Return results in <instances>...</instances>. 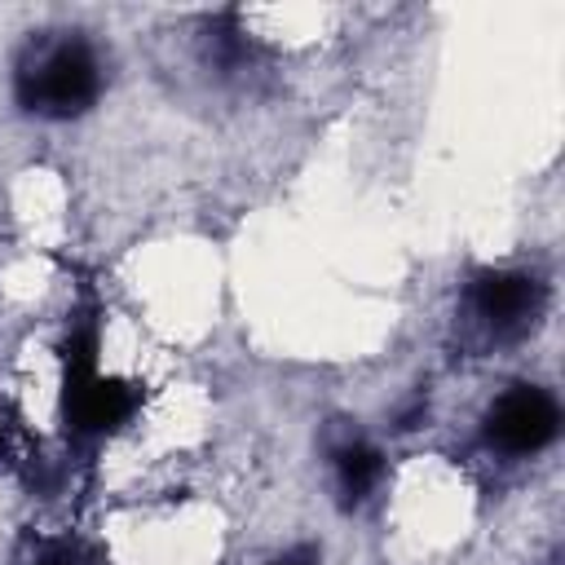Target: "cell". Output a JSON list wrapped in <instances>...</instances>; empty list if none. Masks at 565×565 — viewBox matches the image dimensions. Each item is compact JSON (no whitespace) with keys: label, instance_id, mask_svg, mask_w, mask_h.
Returning <instances> with one entry per match:
<instances>
[{"label":"cell","instance_id":"1","mask_svg":"<svg viewBox=\"0 0 565 565\" xmlns=\"http://www.w3.org/2000/svg\"><path fill=\"white\" fill-rule=\"evenodd\" d=\"M102 88V71H97V57L88 44L79 40H62V44H49L40 57H31L22 71H18V102L35 115H53V119H66V115H79L93 106Z\"/></svg>","mask_w":565,"mask_h":565},{"label":"cell","instance_id":"2","mask_svg":"<svg viewBox=\"0 0 565 565\" xmlns=\"http://www.w3.org/2000/svg\"><path fill=\"white\" fill-rule=\"evenodd\" d=\"M66 419L75 433H110L137 411V388L102 375L97 366V331L79 327L66 340Z\"/></svg>","mask_w":565,"mask_h":565},{"label":"cell","instance_id":"3","mask_svg":"<svg viewBox=\"0 0 565 565\" xmlns=\"http://www.w3.org/2000/svg\"><path fill=\"white\" fill-rule=\"evenodd\" d=\"M561 428V411L556 397L534 388V384H512L486 415V437L490 446L508 450V455H530L539 446H547Z\"/></svg>","mask_w":565,"mask_h":565},{"label":"cell","instance_id":"4","mask_svg":"<svg viewBox=\"0 0 565 565\" xmlns=\"http://www.w3.org/2000/svg\"><path fill=\"white\" fill-rule=\"evenodd\" d=\"M543 305V287L534 274H516V269H486L472 282V309L494 327V331H516L525 322L539 318Z\"/></svg>","mask_w":565,"mask_h":565},{"label":"cell","instance_id":"5","mask_svg":"<svg viewBox=\"0 0 565 565\" xmlns=\"http://www.w3.org/2000/svg\"><path fill=\"white\" fill-rule=\"evenodd\" d=\"M380 472H384V459H380L375 446H366V441H349V446L335 450V481H340V494H344L349 503L366 499V494L375 490Z\"/></svg>","mask_w":565,"mask_h":565},{"label":"cell","instance_id":"6","mask_svg":"<svg viewBox=\"0 0 565 565\" xmlns=\"http://www.w3.org/2000/svg\"><path fill=\"white\" fill-rule=\"evenodd\" d=\"M0 455H4V428H0Z\"/></svg>","mask_w":565,"mask_h":565}]
</instances>
